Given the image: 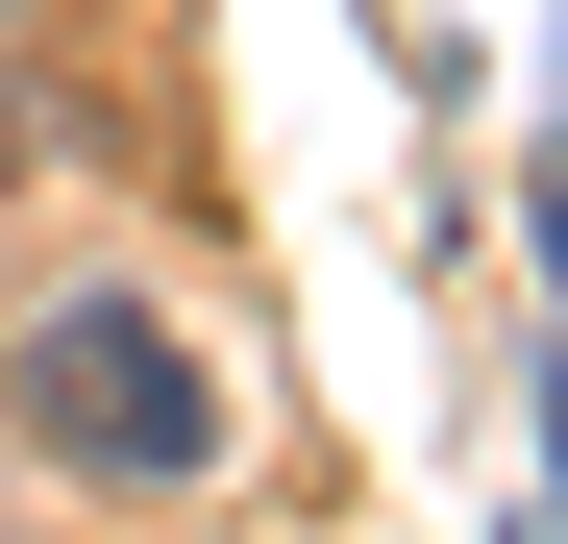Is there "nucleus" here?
<instances>
[{"label": "nucleus", "instance_id": "f257e3e1", "mask_svg": "<svg viewBox=\"0 0 568 544\" xmlns=\"http://www.w3.org/2000/svg\"><path fill=\"white\" fill-rule=\"evenodd\" d=\"M0 396H26V421L74 445V471H124V495H173V471H223V372H199V346H173L149 298H50Z\"/></svg>", "mask_w": 568, "mask_h": 544}]
</instances>
